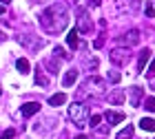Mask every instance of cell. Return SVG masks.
Wrapping results in <instances>:
<instances>
[{
  "label": "cell",
  "instance_id": "6da1fadb",
  "mask_svg": "<svg viewBox=\"0 0 155 139\" xmlns=\"http://www.w3.org/2000/svg\"><path fill=\"white\" fill-rule=\"evenodd\" d=\"M40 24L47 33H60L67 29L69 24V11L62 2H55L51 7H47L45 11L40 13Z\"/></svg>",
  "mask_w": 155,
  "mask_h": 139
},
{
  "label": "cell",
  "instance_id": "7a4b0ae2",
  "mask_svg": "<svg viewBox=\"0 0 155 139\" xmlns=\"http://www.w3.org/2000/svg\"><path fill=\"white\" fill-rule=\"evenodd\" d=\"M69 119H71L78 128H84L89 126V106H84L82 102H73L71 106H69Z\"/></svg>",
  "mask_w": 155,
  "mask_h": 139
},
{
  "label": "cell",
  "instance_id": "3957f363",
  "mask_svg": "<svg viewBox=\"0 0 155 139\" xmlns=\"http://www.w3.org/2000/svg\"><path fill=\"white\" fill-rule=\"evenodd\" d=\"M104 93V80L95 77V75H91V77H87L82 82V88L80 93H78V97H87V95H102Z\"/></svg>",
  "mask_w": 155,
  "mask_h": 139
},
{
  "label": "cell",
  "instance_id": "277c9868",
  "mask_svg": "<svg viewBox=\"0 0 155 139\" xmlns=\"http://www.w3.org/2000/svg\"><path fill=\"white\" fill-rule=\"evenodd\" d=\"M109 58H111V62H113L115 66H124V64H129V60H131V49L117 46V49H113V51L109 53Z\"/></svg>",
  "mask_w": 155,
  "mask_h": 139
},
{
  "label": "cell",
  "instance_id": "5b68a950",
  "mask_svg": "<svg viewBox=\"0 0 155 139\" xmlns=\"http://www.w3.org/2000/svg\"><path fill=\"white\" fill-rule=\"evenodd\" d=\"M78 27L75 29L80 31V33H91L93 31V22H91V18H89V11L84 9V7H80V9H78Z\"/></svg>",
  "mask_w": 155,
  "mask_h": 139
},
{
  "label": "cell",
  "instance_id": "8992f818",
  "mask_svg": "<svg viewBox=\"0 0 155 139\" xmlns=\"http://www.w3.org/2000/svg\"><path fill=\"white\" fill-rule=\"evenodd\" d=\"M115 42H117V46H126V49H131L133 44H137V42H140V31H137V29H131V31H126L124 36H120Z\"/></svg>",
  "mask_w": 155,
  "mask_h": 139
},
{
  "label": "cell",
  "instance_id": "52a82bcc",
  "mask_svg": "<svg viewBox=\"0 0 155 139\" xmlns=\"http://www.w3.org/2000/svg\"><path fill=\"white\" fill-rule=\"evenodd\" d=\"M142 97H144V91L140 86H131L129 88V102H131V106H140V104H142Z\"/></svg>",
  "mask_w": 155,
  "mask_h": 139
},
{
  "label": "cell",
  "instance_id": "ba28073f",
  "mask_svg": "<svg viewBox=\"0 0 155 139\" xmlns=\"http://www.w3.org/2000/svg\"><path fill=\"white\" fill-rule=\"evenodd\" d=\"M40 110V104L38 102H27L20 106V113H22V117H31V115H36Z\"/></svg>",
  "mask_w": 155,
  "mask_h": 139
},
{
  "label": "cell",
  "instance_id": "9c48e42d",
  "mask_svg": "<svg viewBox=\"0 0 155 139\" xmlns=\"http://www.w3.org/2000/svg\"><path fill=\"white\" fill-rule=\"evenodd\" d=\"M104 119H107L111 126H115V124L124 122V113H117V110H107V113H104Z\"/></svg>",
  "mask_w": 155,
  "mask_h": 139
},
{
  "label": "cell",
  "instance_id": "30bf717a",
  "mask_svg": "<svg viewBox=\"0 0 155 139\" xmlns=\"http://www.w3.org/2000/svg\"><path fill=\"white\" fill-rule=\"evenodd\" d=\"M149 60H151V51L149 49H142V51H140V58H137V73H142L146 68V62Z\"/></svg>",
  "mask_w": 155,
  "mask_h": 139
},
{
  "label": "cell",
  "instance_id": "8fae6325",
  "mask_svg": "<svg viewBox=\"0 0 155 139\" xmlns=\"http://www.w3.org/2000/svg\"><path fill=\"white\" fill-rule=\"evenodd\" d=\"M78 75H80V73H78L75 68L67 71V73H64V77H62V84H64V86H73L75 82H78Z\"/></svg>",
  "mask_w": 155,
  "mask_h": 139
},
{
  "label": "cell",
  "instance_id": "7c38bea8",
  "mask_svg": "<svg viewBox=\"0 0 155 139\" xmlns=\"http://www.w3.org/2000/svg\"><path fill=\"white\" fill-rule=\"evenodd\" d=\"M124 97H126V95H124L122 88H115L113 93H109V102H111V104H115V106H120V104L124 102Z\"/></svg>",
  "mask_w": 155,
  "mask_h": 139
},
{
  "label": "cell",
  "instance_id": "4fadbf2b",
  "mask_svg": "<svg viewBox=\"0 0 155 139\" xmlns=\"http://www.w3.org/2000/svg\"><path fill=\"white\" fill-rule=\"evenodd\" d=\"M78 36H80V31H78V29H71V31H69L67 44L71 46V49H78V46H80V40H78Z\"/></svg>",
  "mask_w": 155,
  "mask_h": 139
},
{
  "label": "cell",
  "instance_id": "5bb4252c",
  "mask_svg": "<svg viewBox=\"0 0 155 139\" xmlns=\"http://www.w3.org/2000/svg\"><path fill=\"white\" fill-rule=\"evenodd\" d=\"M140 128L146 130V133H155V119H151V117H142V119H140Z\"/></svg>",
  "mask_w": 155,
  "mask_h": 139
},
{
  "label": "cell",
  "instance_id": "9a60e30c",
  "mask_svg": "<svg viewBox=\"0 0 155 139\" xmlns=\"http://www.w3.org/2000/svg\"><path fill=\"white\" fill-rule=\"evenodd\" d=\"M67 102V95L64 93H55L49 97V106H62V104Z\"/></svg>",
  "mask_w": 155,
  "mask_h": 139
},
{
  "label": "cell",
  "instance_id": "2e32d148",
  "mask_svg": "<svg viewBox=\"0 0 155 139\" xmlns=\"http://www.w3.org/2000/svg\"><path fill=\"white\" fill-rule=\"evenodd\" d=\"M16 68H18V71L22 73V75H27V73H29V68H31V64H29V60L18 58V60H16Z\"/></svg>",
  "mask_w": 155,
  "mask_h": 139
},
{
  "label": "cell",
  "instance_id": "e0dca14e",
  "mask_svg": "<svg viewBox=\"0 0 155 139\" xmlns=\"http://www.w3.org/2000/svg\"><path fill=\"white\" fill-rule=\"evenodd\" d=\"M36 84H38V86H49V77H47L45 73H42V68H40V66L36 68Z\"/></svg>",
  "mask_w": 155,
  "mask_h": 139
},
{
  "label": "cell",
  "instance_id": "ac0fdd59",
  "mask_svg": "<svg viewBox=\"0 0 155 139\" xmlns=\"http://www.w3.org/2000/svg\"><path fill=\"white\" fill-rule=\"evenodd\" d=\"M115 139H133V126L129 124L126 128H122V130H120V133L115 135Z\"/></svg>",
  "mask_w": 155,
  "mask_h": 139
},
{
  "label": "cell",
  "instance_id": "d6986e66",
  "mask_svg": "<svg viewBox=\"0 0 155 139\" xmlns=\"http://www.w3.org/2000/svg\"><path fill=\"white\" fill-rule=\"evenodd\" d=\"M100 124H102V115H93V117L89 119V126L93 128V130H97V128H100Z\"/></svg>",
  "mask_w": 155,
  "mask_h": 139
},
{
  "label": "cell",
  "instance_id": "ffe728a7",
  "mask_svg": "<svg viewBox=\"0 0 155 139\" xmlns=\"http://www.w3.org/2000/svg\"><path fill=\"white\" fill-rule=\"evenodd\" d=\"M144 108L149 110V113H155V97H146L144 100Z\"/></svg>",
  "mask_w": 155,
  "mask_h": 139
},
{
  "label": "cell",
  "instance_id": "44dd1931",
  "mask_svg": "<svg viewBox=\"0 0 155 139\" xmlns=\"http://www.w3.org/2000/svg\"><path fill=\"white\" fill-rule=\"evenodd\" d=\"M53 53H55V58H64V60H69V58H71V55H69V53H67L62 46H55V49H53Z\"/></svg>",
  "mask_w": 155,
  "mask_h": 139
},
{
  "label": "cell",
  "instance_id": "7402d4cb",
  "mask_svg": "<svg viewBox=\"0 0 155 139\" xmlns=\"http://www.w3.org/2000/svg\"><path fill=\"white\" fill-rule=\"evenodd\" d=\"M146 77H155V58H153V62H151V64H149V68H146Z\"/></svg>",
  "mask_w": 155,
  "mask_h": 139
},
{
  "label": "cell",
  "instance_id": "603a6c76",
  "mask_svg": "<svg viewBox=\"0 0 155 139\" xmlns=\"http://www.w3.org/2000/svg\"><path fill=\"white\" fill-rule=\"evenodd\" d=\"M13 137H16V130H13V128H9V130H5V133L0 135V139H13Z\"/></svg>",
  "mask_w": 155,
  "mask_h": 139
},
{
  "label": "cell",
  "instance_id": "cb8c5ba5",
  "mask_svg": "<svg viewBox=\"0 0 155 139\" xmlns=\"http://www.w3.org/2000/svg\"><path fill=\"white\" fill-rule=\"evenodd\" d=\"M107 77H109V82H120V77H122V75H120L117 71H109Z\"/></svg>",
  "mask_w": 155,
  "mask_h": 139
},
{
  "label": "cell",
  "instance_id": "d4e9b609",
  "mask_svg": "<svg viewBox=\"0 0 155 139\" xmlns=\"http://www.w3.org/2000/svg\"><path fill=\"white\" fill-rule=\"evenodd\" d=\"M144 13H146V18H155V7H153V5H146Z\"/></svg>",
  "mask_w": 155,
  "mask_h": 139
},
{
  "label": "cell",
  "instance_id": "484cf974",
  "mask_svg": "<svg viewBox=\"0 0 155 139\" xmlns=\"http://www.w3.org/2000/svg\"><path fill=\"white\" fill-rule=\"evenodd\" d=\"M47 66L51 68V73H58V71H60V68H58V64H55V60H49V62H47Z\"/></svg>",
  "mask_w": 155,
  "mask_h": 139
},
{
  "label": "cell",
  "instance_id": "4316f807",
  "mask_svg": "<svg viewBox=\"0 0 155 139\" xmlns=\"http://www.w3.org/2000/svg\"><path fill=\"white\" fill-rule=\"evenodd\" d=\"M102 44H104V38H97L93 42V49H102Z\"/></svg>",
  "mask_w": 155,
  "mask_h": 139
},
{
  "label": "cell",
  "instance_id": "83f0119b",
  "mask_svg": "<svg viewBox=\"0 0 155 139\" xmlns=\"http://www.w3.org/2000/svg\"><path fill=\"white\" fill-rule=\"evenodd\" d=\"M87 5H89V7H100L102 0H87Z\"/></svg>",
  "mask_w": 155,
  "mask_h": 139
},
{
  "label": "cell",
  "instance_id": "f1b7e54d",
  "mask_svg": "<svg viewBox=\"0 0 155 139\" xmlns=\"http://www.w3.org/2000/svg\"><path fill=\"white\" fill-rule=\"evenodd\" d=\"M75 139H89V137H87V135H78Z\"/></svg>",
  "mask_w": 155,
  "mask_h": 139
},
{
  "label": "cell",
  "instance_id": "f546056e",
  "mask_svg": "<svg viewBox=\"0 0 155 139\" xmlns=\"http://www.w3.org/2000/svg\"><path fill=\"white\" fill-rule=\"evenodd\" d=\"M0 13H5V5L2 2H0Z\"/></svg>",
  "mask_w": 155,
  "mask_h": 139
},
{
  "label": "cell",
  "instance_id": "4dcf8cb0",
  "mask_svg": "<svg viewBox=\"0 0 155 139\" xmlns=\"http://www.w3.org/2000/svg\"><path fill=\"white\" fill-rule=\"evenodd\" d=\"M0 2H2V5H9V0H0Z\"/></svg>",
  "mask_w": 155,
  "mask_h": 139
},
{
  "label": "cell",
  "instance_id": "1f68e13d",
  "mask_svg": "<svg viewBox=\"0 0 155 139\" xmlns=\"http://www.w3.org/2000/svg\"><path fill=\"white\" fill-rule=\"evenodd\" d=\"M2 36H5V33H2V31H0V38H2Z\"/></svg>",
  "mask_w": 155,
  "mask_h": 139
}]
</instances>
